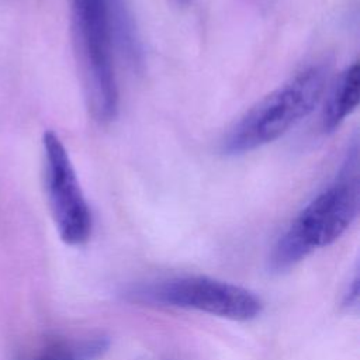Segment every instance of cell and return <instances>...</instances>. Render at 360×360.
Segmentation results:
<instances>
[{"instance_id": "6da1fadb", "label": "cell", "mask_w": 360, "mask_h": 360, "mask_svg": "<svg viewBox=\"0 0 360 360\" xmlns=\"http://www.w3.org/2000/svg\"><path fill=\"white\" fill-rule=\"evenodd\" d=\"M72 25L89 110L100 124L118 115L115 46L138 59V39L124 0H72Z\"/></svg>"}, {"instance_id": "7a4b0ae2", "label": "cell", "mask_w": 360, "mask_h": 360, "mask_svg": "<svg viewBox=\"0 0 360 360\" xmlns=\"http://www.w3.org/2000/svg\"><path fill=\"white\" fill-rule=\"evenodd\" d=\"M357 143L346 156L336 179L294 217L274 243L269 269L283 273L314 252L335 243L354 222L360 207Z\"/></svg>"}, {"instance_id": "3957f363", "label": "cell", "mask_w": 360, "mask_h": 360, "mask_svg": "<svg viewBox=\"0 0 360 360\" xmlns=\"http://www.w3.org/2000/svg\"><path fill=\"white\" fill-rule=\"evenodd\" d=\"M323 63L309 65L264 96L235 121L221 139L226 156L260 149L292 129L319 104L328 83Z\"/></svg>"}, {"instance_id": "277c9868", "label": "cell", "mask_w": 360, "mask_h": 360, "mask_svg": "<svg viewBox=\"0 0 360 360\" xmlns=\"http://www.w3.org/2000/svg\"><path fill=\"white\" fill-rule=\"evenodd\" d=\"M132 300L204 312L246 322L263 311L262 300L250 290L205 276H181L139 285L128 292Z\"/></svg>"}, {"instance_id": "5b68a950", "label": "cell", "mask_w": 360, "mask_h": 360, "mask_svg": "<svg viewBox=\"0 0 360 360\" xmlns=\"http://www.w3.org/2000/svg\"><path fill=\"white\" fill-rule=\"evenodd\" d=\"M45 188L51 215L60 239L69 246L84 245L93 231V215L69 152L58 134H44Z\"/></svg>"}, {"instance_id": "8992f818", "label": "cell", "mask_w": 360, "mask_h": 360, "mask_svg": "<svg viewBox=\"0 0 360 360\" xmlns=\"http://www.w3.org/2000/svg\"><path fill=\"white\" fill-rule=\"evenodd\" d=\"M360 100V69L359 63L349 65L330 87L321 115L323 132L336 131L346 118L357 108Z\"/></svg>"}, {"instance_id": "52a82bcc", "label": "cell", "mask_w": 360, "mask_h": 360, "mask_svg": "<svg viewBox=\"0 0 360 360\" xmlns=\"http://www.w3.org/2000/svg\"><path fill=\"white\" fill-rule=\"evenodd\" d=\"M103 336L94 338H49L34 349L25 360H96L107 350Z\"/></svg>"}, {"instance_id": "ba28073f", "label": "cell", "mask_w": 360, "mask_h": 360, "mask_svg": "<svg viewBox=\"0 0 360 360\" xmlns=\"http://www.w3.org/2000/svg\"><path fill=\"white\" fill-rule=\"evenodd\" d=\"M357 298H359V277H357V271H356L352 278V283L349 284L347 291L345 292V305L346 307L357 305Z\"/></svg>"}, {"instance_id": "9c48e42d", "label": "cell", "mask_w": 360, "mask_h": 360, "mask_svg": "<svg viewBox=\"0 0 360 360\" xmlns=\"http://www.w3.org/2000/svg\"><path fill=\"white\" fill-rule=\"evenodd\" d=\"M174 1H177L179 4H187L190 0H174Z\"/></svg>"}]
</instances>
